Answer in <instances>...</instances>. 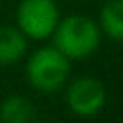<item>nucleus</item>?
Segmentation results:
<instances>
[{"mask_svg": "<svg viewBox=\"0 0 123 123\" xmlns=\"http://www.w3.org/2000/svg\"><path fill=\"white\" fill-rule=\"evenodd\" d=\"M52 38H54V46L69 62L85 60L98 50L102 42V31L92 17L83 13H71L60 17L52 33Z\"/></svg>", "mask_w": 123, "mask_h": 123, "instance_id": "f257e3e1", "label": "nucleus"}, {"mask_svg": "<svg viewBox=\"0 0 123 123\" xmlns=\"http://www.w3.org/2000/svg\"><path fill=\"white\" fill-rule=\"evenodd\" d=\"M71 63L69 60L52 44V46H42L35 50L25 63V77L27 83L44 94L58 92L69 77Z\"/></svg>", "mask_w": 123, "mask_h": 123, "instance_id": "f03ea898", "label": "nucleus"}, {"mask_svg": "<svg viewBox=\"0 0 123 123\" xmlns=\"http://www.w3.org/2000/svg\"><path fill=\"white\" fill-rule=\"evenodd\" d=\"M60 21V10L54 0H21L15 10V27L31 40L52 37Z\"/></svg>", "mask_w": 123, "mask_h": 123, "instance_id": "7ed1b4c3", "label": "nucleus"}, {"mask_svg": "<svg viewBox=\"0 0 123 123\" xmlns=\"http://www.w3.org/2000/svg\"><path fill=\"white\" fill-rule=\"evenodd\" d=\"M108 92L102 81L90 75L73 79L65 90V104L77 117H94L106 108Z\"/></svg>", "mask_w": 123, "mask_h": 123, "instance_id": "20e7f679", "label": "nucleus"}, {"mask_svg": "<svg viewBox=\"0 0 123 123\" xmlns=\"http://www.w3.org/2000/svg\"><path fill=\"white\" fill-rule=\"evenodd\" d=\"M27 54V37L15 25H0V67L13 65Z\"/></svg>", "mask_w": 123, "mask_h": 123, "instance_id": "39448f33", "label": "nucleus"}, {"mask_svg": "<svg viewBox=\"0 0 123 123\" xmlns=\"http://www.w3.org/2000/svg\"><path fill=\"white\" fill-rule=\"evenodd\" d=\"M98 27L108 38L123 42V0L104 2L98 13Z\"/></svg>", "mask_w": 123, "mask_h": 123, "instance_id": "423d86ee", "label": "nucleus"}, {"mask_svg": "<svg viewBox=\"0 0 123 123\" xmlns=\"http://www.w3.org/2000/svg\"><path fill=\"white\" fill-rule=\"evenodd\" d=\"M31 119H35V104L25 96H8L0 104V121L29 123Z\"/></svg>", "mask_w": 123, "mask_h": 123, "instance_id": "0eeeda50", "label": "nucleus"}]
</instances>
